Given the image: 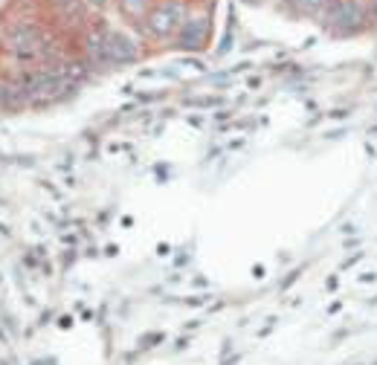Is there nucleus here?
I'll return each instance as SVG.
<instances>
[{
    "label": "nucleus",
    "mask_w": 377,
    "mask_h": 365,
    "mask_svg": "<svg viewBox=\"0 0 377 365\" xmlns=\"http://www.w3.org/2000/svg\"><path fill=\"white\" fill-rule=\"evenodd\" d=\"M296 4H299V9H302V12L317 15V12L325 6V0H296Z\"/></svg>",
    "instance_id": "nucleus-4"
},
{
    "label": "nucleus",
    "mask_w": 377,
    "mask_h": 365,
    "mask_svg": "<svg viewBox=\"0 0 377 365\" xmlns=\"http://www.w3.org/2000/svg\"><path fill=\"white\" fill-rule=\"evenodd\" d=\"M206 38V20H188L183 24V47H192L198 50Z\"/></svg>",
    "instance_id": "nucleus-3"
},
{
    "label": "nucleus",
    "mask_w": 377,
    "mask_h": 365,
    "mask_svg": "<svg viewBox=\"0 0 377 365\" xmlns=\"http://www.w3.org/2000/svg\"><path fill=\"white\" fill-rule=\"evenodd\" d=\"M102 47H104V61L128 64V61L137 58V47L131 44L128 38H122V35H104L102 38Z\"/></svg>",
    "instance_id": "nucleus-2"
},
{
    "label": "nucleus",
    "mask_w": 377,
    "mask_h": 365,
    "mask_svg": "<svg viewBox=\"0 0 377 365\" xmlns=\"http://www.w3.org/2000/svg\"><path fill=\"white\" fill-rule=\"evenodd\" d=\"M186 15H188V9L183 0H165V4L149 18V29L154 35H172L186 24Z\"/></svg>",
    "instance_id": "nucleus-1"
},
{
    "label": "nucleus",
    "mask_w": 377,
    "mask_h": 365,
    "mask_svg": "<svg viewBox=\"0 0 377 365\" xmlns=\"http://www.w3.org/2000/svg\"><path fill=\"white\" fill-rule=\"evenodd\" d=\"M55 6H61L64 12H73V9H78V0H55Z\"/></svg>",
    "instance_id": "nucleus-5"
},
{
    "label": "nucleus",
    "mask_w": 377,
    "mask_h": 365,
    "mask_svg": "<svg viewBox=\"0 0 377 365\" xmlns=\"http://www.w3.org/2000/svg\"><path fill=\"white\" fill-rule=\"evenodd\" d=\"M137 4H139V0H125V6H128L131 12H139V6H137ZM142 4H145V0H142Z\"/></svg>",
    "instance_id": "nucleus-6"
}]
</instances>
